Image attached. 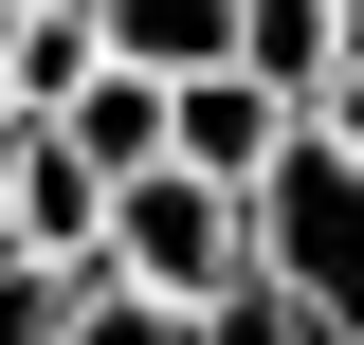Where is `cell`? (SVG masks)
<instances>
[{"mask_svg": "<svg viewBox=\"0 0 364 345\" xmlns=\"http://www.w3.org/2000/svg\"><path fill=\"white\" fill-rule=\"evenodd\" d=\"M328 18H346V55H364V0H328Z\"/></svg>", "mask_w": 364, "mask_h": 345, "instance_id": "cell-11", "label": "cell"}, {"mask_svg": "<svg viewBox=\"0 0 364 345\" xmlns=\"http://www.w3.org/2000/svg\"><path fill=\"white\" fill-rule=\"evenodd\" d=\"M255 291L310 345H364V164L328 128H291V164L255 182Z\"/></svg>", "mask_w": 364, "mask_h": 345, "instance_id": "cell-1", "label": "cell"}, {"mask_svg": "<svg viewBox=\"0 0 364 345\" xmlns=\"http://www.w3.org/2000/svg\"><path fill=\"white\" fill-rule=\"evenodd\" d=\"M91 55H128V73H219L237 55V0H91Z\"/></svg>", "mask_w": 364, "mask_h": 345, "instance_id": "cell-6", "label": "cell"}, {"mask_svg": "<svg viewBox=\"0 0 364 345\" xmlns=\"http://www.w3.org/2000/svg\"><path fill=\"white\" fill-rule=\"evenodd\" d=\"M37 128L73 146L91 182H146V164H164V73H128V55H91V73H73V109H37Z\"/></svg>", "mask_w": 364, "mask_h": 345, "instance_id": "cell-5", "label": "cell"}, {"mask_svg": "<svg viewBox=\"0 0 364 345\" xmlns=\"http://www.w3.org/2000/svg\"><path fill=\"white\" fill-rule=\"evenodd\" d=\"M73 345H200V309H164V291H91Z\"/></svg>", "mask_w": 364, "mask_h": 345, "instance_id": "cell-9", "label": "cell"}, {"mask_svg": "<svg viewBox=\"0 0 364 345\" xmlns=\"http://www.w3.org/2000/svg\"><path fill=\"white\" fill-rule=\"evenodd\" d=\"M91 291H109V255H18V236H0V345H73Z\"/></svg>", "mask_w": 364, "mask_h": 345, "instance_id": "cell-8", "label": "cell"}, {"mask_svg": "<svg viewBox=\"0 0 364 345\" xmlns=\"http://www.w3.org/2000/svg\"><path fill=\"white\" fill-rule=\"evenodd\" d=\"M109 291H164V309H219L237 273H255V200H219L200 164H146V182H109Z\"/></svg>", "mask_w": 364, "mask_h": 345, "instance_id": "cell-2", "label": "cell"}, {"mask_svg": "<svg viewBox=\"0 0 364 345\" xmlns=\"http://www.w3.org/2000/svg\"><path fill=\"white\" fill-rule=\"evenodd\" d=\"M0 236H18V255H91V236H109V182H91L55 128H18L0 146Z\"/></svg>", "mask_w": 364, "mask_h": 345, "instance_id": "cell-4", "label": "cell"}, {"mask_svg": "<svg viewBox=\"0 0 364 345\" xmlns=\"http://www.w3.org/2000/svg\"><path fill=\"white\" fill-rule=\"evenodd\" d=\"M291 128H310V109L255 91V73H182V91H164V164H200L219 200H255V182L291 164Z\"/></svg>", "mask_w": 364, "mask_h": 345, "instance_id": "cell-3", "label": "cell"}, {"mask_svg": "<svg viewBox=\"0 0 364 345\" xmlns=\"http://www.w3.org/2000/svg\"><path fill=\"white\" fill-rule=\"evenodd\" d=\"M310 128H328V146H346V164H364V55H346V73L310 91Z\"/></svg>", "mask_w": 364, "mask_h": 345, "instance_id": "cell-10", "label": "cell"}, {"mask_svg": "<svg viewBox=\"0 0 364 345\" xmlns=\"http://www.w3.org/2000/svg\"><path fill=\"white\" fill-rule=\"evenodd\" d=\"M219 73H255V91L310 109V91L346 73V18H328V0H237V55H219Z\"/></svg>", "mask_w": 364, "mask_h": 345, "instance_id": "cell-7", "label": "cell"}]
</instances>
